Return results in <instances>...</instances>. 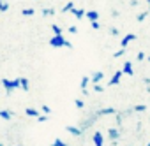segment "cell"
<instances>
[{"label":"cell","instance_id":"cell-1","mask_svg":"<svg viewBox=\"0 0 150 146\" xmlns=\"http://www.w3.org/2000/svg\"><path fill=\"white\" fill-rule=\"evenodd\" d=\"M65 41H67V39H65L62 34H60V35H53V37L50 39V46H51V48H57V49H58V48H65Z\"/></svg>","mask_w":150,"mask_h":146},{"label":"cell","instance_id":"cell-2","mask_svg":"<svg viewBox=\"0 0 150 146\" xmlns=\"http://www.w3.org/2000/svg\"><path fill=\"white\" fill-rule=\"evenodd\" d=\"M0 85L4 86V90H6V95H13V92H14L13 79H2V81H0Z\"/></svg>","mask_w":150,"mask_h":146},{"label":"cell","instance_id":"cell-3","mask_svg":"<svg viewBox=\"0 0 150 146\" xmlns=\"http://www.w3.org/2000/svg\"><path fill=\"white\" fill-rule=\"evenodd\" d=\"M110 114H117V109L115 107H103L96 113V116H110Z\"/></svg>","mask_w":150,"mask_h":146},{"label":"cell","instance_id":"cell-4","mask_svg":"<svg viewBox=\"0 0 150 146\" xmlns=\"http://www.w3.org/2000/svg\"><path fill=\"white\" fill-rule=\"evenodd\" d=\"M65 130H67L71 135H76V137L83 135V130H81L80 127H72V125H67V127H65Z\"/></svg>","mask_w":150,"mask_h":146},{"label":"cell","instance_id":"cell-5","mask_svg":"<svg viewBox=\"0 0 150 146\" xmlns=\"http://www.w3.org/2000/svg\"><path fill=\"white\" fill-rule=\"evenodd\" d=\"M0 118L6 120V121H11V120L14 118V113H13L11 109H0Z\"/></svg>","mask_w":150,"mask_h":146},{"label":"cell","instance_id":"cell-6","mask_svg":"<svg viewBox=\"0 0 150 146\" xmlns=\"http://www.w3.org/2000/svg\"><path fill=\"white\" fill-rule=\"evenodd\" d=\"M92 141H94L96 146H104V135H103L101 132H96V134L92 135Z\"/></svg>","mask_w":150,"mask_h":146},{"label":"cell","instance_id":"cell-7","mask_svg":"<svg viewBox=\"0 0 150 146\" xmlns=\"http://www.w3.org/2000/svg\"><path fill=\"white\" fill-rule=\"evenodd\" d=\"M122 76H124V72H122V70H117L115 74L111 76V79H110V83H108V85H110V86H113V85H118V83H120V78H122Z\"/></svg>","mask_w":150,"mask_h":146},{"label":"cell","instance_id":"cell-8","mask_svg":"<svg viewBox=\"0 0 150 146\" xmlns=\"http://www.w3.org/2000/svg\"><path fill=\"white\" fill-rule=\"evenodd\" d=\"M134 39H136V35H134V34H127V35L122 39V42H120V48H127V44H129V42H132Z\"/></svg>","mask_w":150,"mask_h":146},{"label":"cell","instance_id":"cell-9","mask_svg":"<svg viewBox=\"0 0 150 146\" xmlns=\"http://www.w3.org/2000/svg\"><path fill=\"white\" fill-rule=\"evenodd\" d=\"M122 72H124V74H127V76H132V74H134V70H132V63H131V62H125V63H124V67H122Z\"/></svg>","mask_w":150,"mask_h":146},{"label":"cell","instance_id":"cell-10","mask_svg":"<svg viewBox=\"0 0 150 146\" xmlns=\"http://www.w3.org/2000/svg\"><path fill=\"white\" fill-rule=\"evenodd\" d=\"M85 18H87L88 21H97V20H99V13H97V11H87V13H85Z\"/></svg>","mask_w":150,"mask_h":146},{"label":"cell","instance_id":"cell-11","mask_svg":"<svg viewBox=\"0 0 150 146\" xmlns=\"http://www.w3.org/2000/svg\"><path fill=\"white\" fill-rule=\"evenodd\" d=\"M103 78H104V74H103V72H101V70H96L94 74H92V78H90V81L96 85V83H101V79H103Z\"/></svg>","mask_w":150,"mask_h":146},{"label":"cell","instance_id":"cell-12","mask_svg":"<svg viewBox=\"0 0 150 146\" xmlns=\"http://www.w3.org/2000/svg\"><path fill=\"white\" fill-rule=\"evenodd\" d=\"M108 135H110V139L111 141H118V137H120V134H118V128H108Z\"/></svg>","mask_w":150,"mask_h":146},{"label":"cell","instance_id":"cell-13","mask_svg":"<svg viewBox=\"0 0 150 146\" xmlns=\"http://www.w3.org/2000/svg\"><path fill=\"white\" fill-rule=\"evenodd\" d=\"M94 125V118H88V120H83L81 123H80V128L81 130H87L88 127H92Z\"/></svg>","mask_w":150,"mask_h":146},{"label":"cell","instance_id":"cell-14","mask_svg":"<svg viewBox=\"0 0 150 146\" xmlns=\"http://www.w3.org/2000/svg\"><path fill=\"white\" fill-rule=\"evenodd\" d=\"M71 14H74L76 20H81L85 16V9H71Z\"/></svg>","mask_w":150,"mask_h":146},{"label":"cell","instance_id":"cell-15","mask_svg":"<svg viewBox=\"0 0 150 146\" xmlns=\"http://www.w3.org/2000/svg\"><path fill=\"white\" fill-rule=\"evenodd\" d=\"M20 88L23 92H28V79L27 78H20Z\"/></svg>","mask_w":150,"mask_h":146},{"label":"cell","instance_id":"cell-16","mask_svg":"<svg viewBox=\"0 0 150 146\" xmlns=\"http://www.w3.org/2000/svg\"><path fill=\"white\" fill-rule=\"evenodd\" d=\"M25 113H27V116H32V118H37V116H39V111H37L35 107H27Z\"/></svg>","mask_w":150,"mask_h":146},{"label":"cell","instance_id":"cell-17","mask_svg":"<svg viewBox=\"0 0 150 146\" xmlns=\"http://www.w3.org/2000/svg\"><path fill=\"white\" fill-rule=\"evenodd\" d=\"M9 11V4H7V0H0V13H6Z\"/></svg>","mask_w":150,"mask_h":146},{"label":"cell","instance_id":"cell-18","mask_svg":"<svg viewBox=\"0 0 150 146\" xmlns=\"http://www.w3.org/2000/svg\"><path fill=\"white\" fill-rule=\"evenodd\" d=\"M132 111H134V113H143V111H146V106H145V104H138V106L132 107Z\"/></svg>","mask_w":150,"mask_h":146},{"label":"cell","instance_id":"cell-19","mask_svg":"<svg viewBox=\"0 0 150 146\" xmlns=\"http://www.w3.org/2000/svg\"><path fill=\"white\" fill-rule=\"evenodd\" d=\"M71 9H74V4H72V0H71V2H67V4L64 6L62 13H71Z\"/></svg>","mask_w":150,"mask_h":146},{"label":"cell","instance_id":"cell-20","mask_svg":"<svg viewBox=\"0 0 150 146\" xmlns=\"http://www.w3.org/2000/svg\"><path fill=\"white\" fill-rule=\"evenodd\" d=\"M88 83H90V78H88V76H83V78H81V83H80L81 90H83V88H87V85H88Z\"/></svg>","mask_w":150,"mask_h":146},{"label":"cell","instance_id":"cell-21","mask_svg":"<svg viewBox=\"0 0 150 146\" xmlns=\"http://www.w3.org/2000/svg\"><path fill=\"white\" fill-rule=\"evenodd\" d=\"M146 16H148V11H145V13H139V14L136 16V20L141 23V21H145V20H146Z\"/></svg>","mask_w":150,"mask_h":146},{"label":"cell","instance_id":"cell-22","mask_svg":"<svg viewBox=\"0 0 150 146\" xmlns=\"http://www.w3.org/2000/svg\"><path fill=\"white\" fill-rule=\"evenodd\" d=\"M51 30H53V34H55V35H60V34H62V28H60L57 23H53V25H51Z\"/></svg>","mask_w":150,"mask_h":146},{"label":"cell","instance_id":"cell-23","mask_svg":"<svg viewBox=\"0 0 150 146\" xmlns=\"http://www.w3.org/2000/svg\"><path fill=\"white\" fill-rule=\"evenodd\" d=\"M124 55H125V48H120L118 51L113 53V58H120V56H124Z\"/></svg>","mask_w":150,"mask_h":146},{"label":"cell","instance_id":"cell-24","mask_svg":"<svg viewBox=\"0 0 150 146\" xmlns=\"http://www.w3.org/2000/svg\"><path fill=\"white\" fill-rule=\"evenodd\" d=\"M94 92H96V93H103V92H104V86H103L101 83H96V85H94Z\"/></svg>","mask_w":150,"mask_h":146},{"label":"cell","instance_id":"cell-25","mask_svg":"<svg viewBox=\"0 0 150 146\" xmlns=\"http://www.w3.org/2000/svg\"><path fill=\"white\" fill-rule=\"evenodd\" d=\"M74 106H76L78 109H83V107H85V102H83L81 99H76V100H74Z\"/></svg>","mask_w":150,"mask_h":146},{"label":"cell","instance_id":"cell-26","mask_svg":"<svg viewBox=\"0 0 150 146\" xmlns=\"http://www.w3.org/2000/svg\"><path fill=\"white\" fill-rule=\"evenodd\" d=\"M34 13H35V9H23L21 11L23 16H34Z\"/></svg>","mask_w":150,"mask_h":146},{"label":"cell","instance_id":"cell-27","mask_svg":"<svg viewBox=\"0 0 150 146\" xmlns=\"http://www.w3.org/2000/svg\"><path fill=\"white\" fill-rule=\"evenodd\" d=\"M51 146H67V144H65V142H64L62 139H58V137H57V139H55V141L51 142Z\"/></svg>","mask_w":150,"mask_h":146},{"label":"cell","instance_id":"cell-28","mask_svg":"<svg viewBox=\"0 0 150 146\" xmlns=\"http://www.w3.org/2000/svg\"><path fill=\"white\" fill-rule=\"evenodd\" d=\"M55 9H42V16H53Z\"/></svg>","mask_w":150,"mask_h":146},{"label":"cell","instance_id":"cell-29","mask_svg":"<svg viewBox=\"0 0 150 146\" xmlns=\"http://www.w3.org/2000/svg\"><path fill=\"white\" fill-rule=\"evenodd\" d=\"M90 27H92L94 30H99V28H101V23H99V20H97V21H90Z\"/></svg>","mask_w":150,"mask_h":146},{"label":"cell","instance_id":"cell-30","mask_svg":"<svg viewBox=\"0 0 150 146\" xmlns=\"http://www.w3.org/2000/svg\"><path fill=\"white\" fill-rule=\"evenodd\" d=\"M37 121H41V123L48 121V114H39V116H37Z\"/></svg>","mask_w":150,"mask_h":146},{"label":"cell","instance_id":"cell-31","mask_svg":"<svg viewBox=\"0 0 150 146\" xmlns=\"http://www.w3.org/2000/svg\"><path fill=\"white\" fill-rule=\"evenodd\" d=\"M42 113H44V114H50V113H51V107L44 104V106H42Z\"/></svg>","mask_w":150,"mask_h":146},{"label":"cell","instance_id":"cell-32","mask_svg":"<svg viewBox=\"0 0 150 146\" xmlns=\"http://www.w3.org/2000/svg\"><path fill=\"white\" fill-rule=\"evenodd\" d=\"M136 58H138V60H139V62H141V60H145V58H146V56H145V53H143V51H139V53H138V55H136Z\"/></svg>","mask_w":150,"mask_h":146},{"label":"cell","instance_id":"cell-33","mask_svg":"<svg viewBox=\"0 0 150 146\" xmlns=\"http://www.w3.org/2000/svg\"><path fill=\"white\" fill-rule=\"evenodd\" d=\"M110 34H111V35H118V28L111 27V28H110Z\"/></svg>","mask_w":150,"mask_h":146},{"label":"cell","instance_id":"cell-34","mask_svg":"<svg viewBox=\"0 0 150 146\" xmlns=\"http://www.w3.org/2000/svg\"><path fill=\"white\" fill-rule=\"evenodd\" d=\"M13 86H14V90L20 88V78H18V79H13Z\"/></svg>","mask_w":150,"mask_h":146},{"label":"cell","instance_id":"cell-35","mask_svg":"<svg viewBox=\"0 0 150 146\" xmlns=\"http://www.w3.org/2000/svg\"><path fill=\"white\" fill-rule=\"evenodd\" d=\"M76 32H78V27H74V25L69 27V34H76Z\"/></svg>","mask_w":150,"mask_h":146},{"label":"cell","instance_id":"cell-36","mask_svg":"<svg viewBox=\"0 0 150 146\" xmlns=\"http://www.w3.org/2000/svg\"><path fill=\"white\" fill-rule=\"evenodd\" d=\"M65 48H67V49H72V44H71L69 41H65Z\"/></svg>","mask_w":150,"mask_h":146},{"label":"cell","instance_id":"cell-37","mask_svg":"<svg viewBox=\"0 0 150 146\" xmlns=\"http://www.w3.org/2000/svg\"><path fill=\"white\" fill-rule=\"evenodd\" d=\"M138 6V0H131V7H136Z\"/></svg>","mask_w":150,"mask_h":146},{"label":"cell","instance_id":"cell-38","mask_svg":"<svg viewBox=\"0 0 150 146\" xmlns=\"http://www.w3.org/2000/svg\"><path fill=\"white\" fill-rule=\"evenodd\" d=\"M118 14H120V13H118V11H111V16H113V18H117V16H118Z\"/></svg>","mask_w":150,"mask_h":146},{"label":"cell","instance_id":"cell-39","mask_svg":"<svg viewBox=\"0 0 150 146\" xmlns=\"http://www.w3.org/2000/svg\"><path fill=\"white\" fill-rule=\"evenodd\" d=\"M146 11H148V13H150V0H148V9H146Z\"/></svg>","mask_w":150,"mask_h":146},{"label":"cell","instance_id":"cell-40","mask_svg":"<svg viewBox=\"0 0 150 146\" xmlns=\"http://www.w3.org/2000/svg\"><path fill=\"white\" fill-rule=\"evenodd\" d=\"M11 146H20V144H11Z\"/></svg>","mask_w":150,"mask_h":146},{"label":"cell","instance_id":"cell-41","mask_svg":"<svg viewBox=\"0 0 150 146\" xmlns=\"http://www.w3.org/2000/svg\"><path fill=\"white\" fill-rule=\"evenodd\" d=\"M148 62H150V56H148Z\"/></svg>","mask_w":150,"mask_h":146},{"label":"cell","instance_id":"cell-42","mask_svg":"<svg viewBox=\"0 0 150 146\" xmlns=\"http://www.w3.org/2000/svg\"><path fill=\"white\" fill-rule=\"evenodd\" d=\"M148 146H150V142H148Z\"/></svg>","mask_w":150,"mask_h":146},{"label":"cell","instance_id":"cell-43","mask_svg":"<svg viewBox=\"0 0 150 146\" xmlns=\"http://www.w3.org/2000/svg\"><path fill=\"white\" fill-rule=\"evenodd\" d=\"M0 146H2V144H0Z\"/></svg>","mask_w":150,"mask_h":146}]
</instances>
